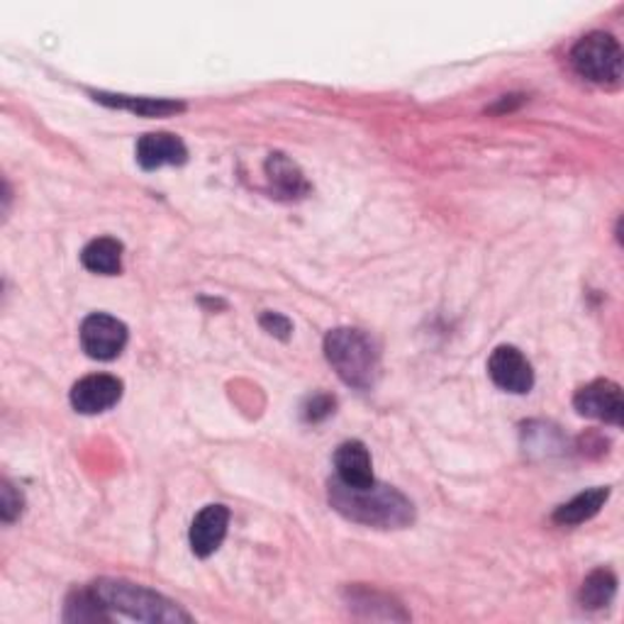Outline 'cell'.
<instances>
[{
    "instance_id": "obj_18",
    "label": "cell",
    "mask_w": 624,
    "mask_h": 624,
    "mask_svg": "<svg viewBox=\"0 0 624 624\" xmlns=\"http://www.w3.org/2000/svg\"><path fill=\"white\" fill-rule=\"evenodd\" d=\"M349 607L351 610H359L363 617H371V620H379V612L383 620H408V615L400 605H393L391 597H385L376 591H369V588H355V591H349Z\"/></svg>"
},
{
    "instance_id": "obj_16",
    "label": "cell",
    "mask_w": 624,
    "mask_h": 624,
    "mask_svg": "<svg viewBox=\"0 0 624 624\" xmlns=\"http://www.w3.org/2000/svg\"><path fill=\"white\" fill-rule=\"evenodd\" d=\"M615 593H617V575L607 569H597L583 581L579 597L585 610L595 612V610H605L612 600H615Z\"/></svg>"
},
{
    "instance_id": "obj_12",
    "label": "cell",
    "mask_w": 624,
    "mask_h": 624,
    "mask_svg": "<svg viewBox=\"0 0 624 624\" xmlns=\"http://www.w3.org/2000/svg\"><path fill=\"white\" fill-rule=\"evenodd\" d=\"M264 169L268 176V183L278 193V198L296 200L310 193V183L305 179V173L300 171L298 163L290 161L286 155H281V151L268 155Z\"/></svg>"
},
{
    "instance_id": "obj_19",
    "label": "cell",
    "mask_w": 624,
    "mask_h": 624,
    "mask_svg": "<svg viewBox=\"0 0 624 624\" xmlns=\"http://www.w3.org/2000/svg\"><path fill=\"white\" fill-rule=\"evenodd\" d=\"M22 500L20 490H15V486L10 480H3V490H0V515H3V522H15L20 512H22Z\"/></svg>"
},
{
    "instance_id": "obj_13",
    "label": "cell",
    "mask_w": 624,
    "mask_h": 624,
    "mask_svg": "<svg viewBox=\"0 0 624 624\" xmlns=\"http://www.w3.org/2000/svg\"><path fill=\"white\" fill-rule=\"evenodd\" d=\"M93 98L103 105H110V108L129 110L142 117H169L186 110V105L181 101H171V98H135V96H120V93H93Z\"/></svg>"
},
{
    "instance_id": "obj_21",
    "label": "cell",
    "mask_w": 624,
    "mask_h": 624,
    "mask_svg": "<svg viewBox=\"0 0 624 624\" xmlns=\"http://www.w3.org/2000/svg\"><path fill=\"white\" fill-rule=\"evenodd\" d=\"M262 327L266 329L268 335H274L278 339H288L290 332H293V325L286 315H278V313H264L262 315Z\"/></svg>"
},
{
    "instance_id": "obj_9",
    "label": "cell",
    "mask_w": 624,
    "mask_h": 624,
    "mask_svg": "<svg viewBox=\"0 0 624 624\" xmlns=\"http://www.w3.org/2000/svg\"><path fill=\"white\" fill-rule=\"evenodd\" d=\"M230 527V510L225 505H205L191 525V549L198 559H208L222 547Z\"/></svg>"
},
{
    "instance_id": "obj_11",
    "label": "cell",
    "mask_w": 624,
    "mask_h": 624,
    "mask_svg": "<svg viewBox=\"0 0 624 624\" xmlns=\"http://www.w3.org/2000/svg\"><path fill=\"white\" fill-rule=\"evenodd\" d=\"M335 468H337V480L345 483L351 488H363L371 486L373 478V462L371 454L363 442H345L337 446L335 452Z\"/></svg>"
},
{
    "instance_id": "obj_4",
    "label": "cell",
    "mask_w": 624,
    "mask_h": 624,
    "mask_svg": "<svg viewBox=\"0 0 624 624\" xmlns=\"http://www.w3.org/2000/svg\"><path fill=\"white\" fill-rule=\"evenodd\" d=\"M571 66L595 86H617L622 78V46L610 32H588L573 44Z\"/></svg>"
},
{
    "instance_id": "obj_5",
    "label": "cell",
    "mask_w": 624,
    "mask_h": 624,
    "mask_svg": "<svg viewBox=\"0 0 624 624\" xmlns=\"http://www.w3.org/2000/svg\"><path fill=\"white\" fill-rule=\"evenodd\" d=\"M81 347L96 361H113L127 347V325L113 315L93 313L81 322Z\"/></svg>"
},
{
    "instance_id": "obj_7",
    "label": "cell",
    "mask_w": 624,
    "mask_h": 624,
    "mask_svg": "<svg viewBox=\"0 0 624 624\" xmlns=\"http://www.w3.org/2000/svg\"><path fill=\"white\" fill-rule=\"evenodd\" d=\"M488 376L505 393L525 395L535 388L532 363L512 345H503L493 351L488 359Z\"/></svg>"
},
{
    "instance_id": "obj_17",
    "label": "cell",
    "mask_w": 624,
    "mask_h": 624,
    "mask_svg": "<svg viewBox=\"0 0 624 624\" xmlns=\"http://www.w3.org/2000/svg\"><path fill=\"white\" fill-rule=\"evenodd\" d=\"M66 622H108L110 610L101 603V597L93 593V588H81L66 600Z\"/></svg>"
},
{
    "instance_id": "obj_3",
    "label": "cell",
    "mask_w": 624,
    "mask_h": 624,
    "mask_svg": "<svg viewBox=\"0 0 624 624\" xmlns=\"http://www.w3.org/2000/svg\"><path fill=\"white\" fill-rule=\"evenodd\" d=\"M93 593L101 597V603L110 612L139 622H188L191 615L183 612L173 600L163 597L145 585H135L127 581L101 579L91 585Z\"/></svg>"
},
{
    "instance_id": "obj_20",
    "label": "cell",
    "mask_w": 624,
    "mask_h": 624,
    "mask_svg": "<svg viewBox=\"0 0 624 624\" xmlns=\"http://www.w3.org/2000/svg\"><path fill=\"white\" fill-rule=\"evenodd\" d=\"M335 398L332 395H325V393H317V395H313L308 403L303 405V420L305 422H322V420H327L329 415H332L335 412Z\"/></svg>"
},
{
    "instance_id": "obj_2",
    "label": "cell",
    "mask_w": 624,
    "mask_h": 624,
    "mask_svg": "<svg viewBox=\"0 0 624 624\" xmlns=\"http://www.w3.org/2000/svg\"><path fill=\"white\" fill-rule=\"evenodd\" d=\"M325 357L339 379L357 391H371L381 376V349L363 329H332L325 337Z\"/></svg>"
},
{
    "instance_id": "obj_6",
    "label": "cell",
    "mask_w": 624,
    "mask_h": 624,
    "mask_svg": "<svg viewBox=\"0 0 624 624\" xmlns=\"http://www.w3.org/2000/svg\"><path fill=\"white\" fill-rule=\"evenodd\" d=\"M573 408L579 410V415L583 417L600 420V422H605V425L620 427L622 417H624L622 388L605 379L585 383L583 388L575 391Z\"/></svg>"
},
{
    "instance_id": "obj_10",
    "label": "cell",
    "mask_w": 624,
    "mask_h": 624,
    "mask_svg": "<svg viewBox=\"0 0 624 624\" xmlns=\"http://www.w3.org/2000/svg\"><path fill=\"white\" fill-rule=\"evenodd\" d=\"M137 161L145 171H155L161 167H181L188 161V149L181 137L171 133H149L139 137Z\"/></svg>"
},
{
    "instance_id": "obj_15",
    "label": "cell",
    "mask_w": 624,
    "mask_h": 624,
    "mask_svg": "<svg viewBox=\"0 0 624 624\" xmlns=\"http://www.w3.org/2000/svg\"><path fill=\"white\" fill-rule=\"evenodd\" d=\"M81 264H84L91 274L101 276H115L123 271V242L113 237H98L84 246L81 252Z\"/></svg>"
},
{
    "instance_id": "obj_1",
    "label": "cell",
    "mask_w": 624,
    "mask_h": 624,
    "mask_svg": "<svg viewBox=\"0 0 624 624\" xmlns=\"http://www.w3.org/2000/svg\"><path fill=\"white\" fill-rule=\"evenodd\" d=\"M329 505L347 520L376 529H405L415 522L412 500L379 480L363 488H351L335 478L329 483Z\"/></svg>"
},
{
    "instance_id": "obj_8",
    "label": "cell",
    "mask_w": 624,
    "mask_h": 624,
    "mask_svg": "<svg viewBox=\"0 0 624 624\" xmlns=\"http://www.w3.org/2000/svg\"><path fill=\"white\" fill-rule=\"evenodd\" d=\"M123 381L110 373H93L74 383L72 388V405L81 415H98V412L110 410L120 403Z\"/></svg>"
},
{
    "instance_id": "obj_14",
    "label": "cell",
    "mask_w": 624,
    "mask_h": 624,
    "mask_svg": "<svg viewBox=\"0 0 624 624\" xmlns=\"http://www.w3.org/2000/svg\"><path fill=\"white\" fill-rule=\"evenodd\" d=\"M607 498H610V488H591L585 493H579L573 500L563 503L561 508H557V512H553V522L561 527H575L593 520V517L605 508Z\"/></svg>"
}]
</instances>
